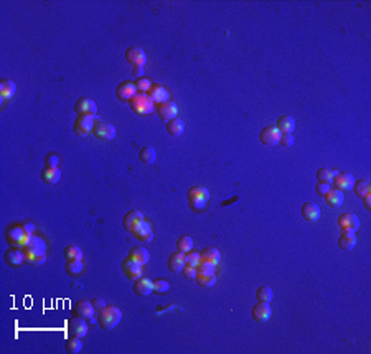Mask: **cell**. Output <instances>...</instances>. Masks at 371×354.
<instances>
[{"instance_id": "1", "label": "cell", "mask_w": 371, "mask_h": 354, "mask_svg": "<svg viewBox=\"0 0 371 354\" xmlns=\"http://www.w3.org/2000/svg\"><path fill=\"white\" fill-rule=\"evenodd\" d=\"M33 233L32 224H22V226H12L5 231V239L10 244V247H18L23 249L25 245L30 242Z\"/></svg>"}, {"instance_id": "2", "label": "cell", "mask_w": 371, "mask_h": 354, "mask_svg": "<svg viewBox=\"0 0 371 354\" xmlns=\"http://www.w3.org/2000/svg\"><path fill=\"white\" fill-rule=\"evenodd\" d=\"M23 254H25V262L33 264V265L45 264V260H46V245L43 242V239L37 237V236H32L30 242L23 247Z\"/></svg>"}, {"instance_id": "3", "label": "cell", "mask_w": 371, "mask_h": 354, "mask_svg": "<svg viewBox=\"0 0 371 354\" xmlns=\"http://www.w3.org/2000/svg\"><path fill=\"white\" fill-rule=\"evenodd\" d=\"M121 320H122V311L114 305L104 306L101 311H97V323H99V326L106 331L114 330L121 323Z\"/></svg>"}, {"instance_id": "4", "label": "cell", "mask_w": 371, "mask_h": 354, "mask_svg": "<svg viewBox=\"0 0 371 354\" xmlns=\"http://www.w3.org/2000/svg\"><path fill=\"white\" fill-rule=\"evenodd\" d=\"M129 106H131V109L136 112L137 116H150L152 112L155 111V104H153V101L148 97V94H146V92H137V94L129 101Z\"/></svg>"}, {"instance_id": "5", "label": "cell", "mask_w": 371, "mask_h": 354, "mask_svg": "<svg viewBox=\"0 0 371 354\" xmlns=\"http://www.w3.org/2000/svg\"><path fill=\"white\" fill-rule=\"evenodd\" d=\"M187 198L190 203V208L193 211H202L206 208L210 199V191L205 186H193L187 191Z\"/></svg>"}, {"instance_id": "6", "label": "cell", "mask_w": 371, "mask_h": 354, "mask_svg": "<svg viewBox=\"0 0 371 354\" xmlns=\"http://www.w3.org/2000/svg\"><path fill=\"white\" fill-rule=\"evenodd\" d=\"M215 267L211 264H200L197 267V284L203 289H213L216 284V274H215Z\"/></svg>"}, {"instance_id": "7", "label": "cell", "mask_w": 371, "mask_h": 354, "mask_svg": "<svg viewBox=\"0 0 371 354\" xmlns=\"http://www.w3.org/2000/svg\"><path fill=\"white\" fill-rule=\"evenodd\" d=\"M74 112L78 114V117H96L97 116V106L92 99L81 97V99L76 101Z\"/></svg>"}, {"instance_id": "8", "label": "cell", "mask_w": 371, "mask_h": 354, "mask_svg": "<svg viewBox=\"0 0 371 354\" xmlns=\"http://www.w3.org/2000/svg\"><path fill=\"white\" fill-rule=\"evenodd\" d=\"M338 226L342 231H350V233H357L362 226V221L357 214L353 213H343L338 216Z\"/></svg>"}, {"instance_id": "9", "label": "cell", "mask_w": 371, "mask_h": 354, "mask_svg": "<svg viewBox=\"0 0 371 354\" xmlns=\"http://www.w3.org/2000/svg\"><path fill=\"white\" fill-rule=\"evenodd\" d=\"M126 59L129 64L134 66H146L147 63V55L141 46H131L126 50Z\"/></svg>"}, {"instance_id": "10", "label": "cell", "mask_w": 371, "mask_h": 354, "mask_svg": "<svg viewBox=\"0 0 371 354\" xmlns=\"http://www.w3.org/2000/svg\"><path fill=\"white\" fill-rule=\"evenodd\" d=\"M155 112L163 122H168V120H172V119L177 117L178 107H177V104H175L173 101H167V102H163V104H157L155 106Z\"/></svg>"}, {"instance_id": "11", "label": "cell", "mask_w": 371, "mask_h": 354, "mask_svg": "<svg viewBox=\"0 0 371 354\" xmlns=\"http://www.w3.org/2000/svg\"><path fill=\"white\" fill-rule=\"evenodd\" d=\"M251 316H252V320H254L256 323H267L271 320V316H272V310H271L269 303L259 301L257 305H254V306H252V310H251Z\"/></svg>"}, {"instance_id": "12", "label": "cell", "mask_w": 371, "mask_h": 354, "mask_svg": "<svg viewBox=\"0 0 371 354\" xmlns=\"http://www.w3.org/2000/svg\"><path fill=\"white\" fill-rule=\"evenodd\" d=\"M73 311H74L76 316L82 318V320H86L87 323L94 321V313H96V310H94V306H92L91 301H86V300L78 301V303L74 305Z\"/></svg>"}, {"instance_id": "13", "label": "cell", "mask_w": 371, "mask_h": 354, "mask_svg": "<svg viewBox=\"0 0 371 354\" xmlns=\"http://www.w3.org/2000/svg\"><path fill=\"white\" fill-rule=\"evenodd\" d=\"M281 130L277 129V127H266V129H262L259 133V140L262 145H267V147H274L279 143L281 140Z\"/></svg>"}, {"instance_id": "14", "label": "cell", "mask_w": 371, "mask_h": 354, "mask_svg": "<svg viewBox=\"0 0 371 354\" xmlns=\"http://www.w3.org/2000/svg\"><path fill=\"white\" fill-rule=\"evenodd\" d=\"M355 177L352 175V173H345V172H342V173H337V175L333 177V184H335V188L337 189H340V191H352L353 189V184H355Z\"/></svg>"}, {"instance_id": "15", "label": "cell", "mask_w": 371, "mask_h": 354, "mask_svg": "<svg viewBox=\"0 0 371 354\" xmlns=\"http://www.w3.org/2000/svg\"><path fill=\"white\" fill-rule=\"evenodd\" d=\"M92 133L99 140H112L116 137V127L112 124H106V122H96Z\"/></svg>"}, {"instance_id": "16", "label": "cell", "mask_w": 371, "mask_h": 354, "mask_svg": "<svg viewBox=\"0 0 371 354\" xmlns=\"http://www.w3.org/2000/svg\"><path fill=\"white\" fill-rule=\"evenodd\" d=\"M96 122H94V117H78L74 122V133L79 137H86L89 135V133L92 132V129H94Z\"/></svg>"}, {"instance_id": "17", "label": "cell", "mask_w": 371, "mask_h": 354, "mask_svg": "<svg viewBox=\"0 0 371 354\" xmlns=\"http://www.w3.org/2000/svg\"><path fill=\"white\" fill-rule=\"evenodd\" d=\"M68 333L70 336H76V338H82L87 335V321L82 320L79 316H74L68 320Z\"/></svg>"}, {"instance_id": "18", "label": "cell", "mask_w": 371, "mask_h": 354, "mask_svg": "<svg viewBox=\"0 0 371 354\" xmlns=\"http://www.w3.org/2000/svg\"><path fill=\"white\" fill-rule=\"evenodd\" d=\"M136 94H137V88H136V83H134V81H122L121 84H117V88H116L117 99L129 102Z\"/></svg>"}, {"instance_id": "19", "label": "cell", "mask_w": 371, "mask_h": 354, "mask_svg": "<svg viewBox=\"0 0 371 354\" xmlns=\"http://www.w3.org/2000/svg\"><path fill=\"white\" fill-rule=\"evenodd\" d=\"M144 223V214L141 211H129L126 216H124L122 219V226L124 229L127 231V233H134L139 226H141Z\"/></svg>"}, {"instance_id": "20", "label": "cell", "mask_w": 371, "mask_h": 354, "mask_svg": "<svg viewBox=\"0 0 371 354\" xmlns=\"http://www.w3.org/2000/svg\"><path fill=\"white\" fill-rule=\"evenodd\" d=\"M147 94L153 101V104H163V102L170 101V94H168V91L165 89V86L157 84V83H152Z\"/></svg>"}, {"instance_id": "21", "label": "cell", "mask_w": 371, "mask_h": 354, "mask_svg": "<svg viewBox=\"0 0 371 354\" xmlns=\"http://www.w3.org/2000/svg\"><path fill=\"white\" fill-rule=\"evenodd\" d=\"M122 270H124V274H126L127 279L132 280V282L142 277V265L134 262V260H131L129 257L122 260Z\"/></svg>"}, {"instance_id": "22", "label": "cell", "mask_w": 371, "mask_h": 354, "mask_svg": "<svg viewBox=\"0 0 371 354\" xmlns=\"http://www.w3.org/2000/svg\"><path fill=\"white\" fill-rule=\"evenodd\" d=\"M3 260L7 262V265L10 267H18L25 262V254H23V249H18V247H10L7 252L3 254Z\"/></svg>"}, {"instance_id": "23", "label": "cell", "mask_w": 371, "mask_h": 354, "mask_svg": "<svg viewBox=\"0 0 371 354\" xmlns=\"http://www.w3.org/2000/svg\"><path fill=\"white\" fill-rule=\"evenodd\" d=\"M153 292V284L152 280L148 279H144V277H141V279L134 280V294H136L137 296H148Z\"/></svg>"}, {"instance_id": "24", "label": "cell", "mask_w": 371, "mask_h": 354, "mask_svg": "<svg viewBox=\"0 0 371 354\" xmlns=\"http://www.w3.org/2000/svg\"><path fill=\"white\" fill-rule=\"evenodd\" d=\"M200 260H202V264L218 265L221 262V254L216 247H206L200 252Z\"/></svg>"}, {"instance_id": "25", "label": "cell", "mask_w": 371, "mask_h": 354, "mask_svg": "<svg viewBox=\"0 0 371 354\" xmlns=\"http://www.w3.org/2000/svg\"><path fill=\"white\" fill-rule=\"evenodd\" d=\"M323 198H325V203L330 208H340L345 203V193L337 188H330L328 193Z\"/></svg>"}, {"instance_id": "26", "label": "cell", "mask_w": 371, "mask_h": 354, "mask_svg": "<svg viewBox=\"0 0 371 354\" xmlns=\"http://www.w3.org/2000/svg\"><path fill=\"white\" fill-rule=\"evenodd\" d=\"M320 208L317 206L315 203H303L302 204V216L305 221H310V223H315L320 219Z\"/></svg>"}, {"instance_id": "27", "label": "cell", "mask_w": 371, "mask_h": 354, "mask_svg": "<svg viewBox=\"0 0 371 354\" xmlns=\"http://www.w3.org/2000/svg\"><path fill=\"white\" fill-rule=\"evenodd\" d=\"M168 269L172 272H182L183 267L187 265V254L183 252H173L172 255L168 257Z\"/></svg>"}, {"instance_id": "28", "label": "cell", "mask_w": 371, "mask_h": 354, "mask_svg": "<svg viewBox=\"0 0 371 354\" xmlns=\"http://www.w3.org/2000/svg\"><path fill=\"white\" fill-rule=\"evenodd\" d=\"M129 259L141 265H146L148 262V259H150V254H148V250L146 247H142V245H136V247H132L131 252H129Z\"/></svg>"}, {"instance_id": "29", "label": "cell", "mask_w": 371, "mask_h": 354, "mask_svg": "<svg viewBox=\"0 0 371 354\" xmlns=\"http://www.w3.org/2000/svg\"><path fill=\"white\" fill-rule=\"evenodd\" d=\"M355 245H357V234L350 233V231H343L342 236L338 237V247L347 252V250L355 249Z\"/></svg>"}, {"instance_id": "30", "label": "cell", "mask_w": 371, "mask_h": 354, "mask_svg": "<svg viewBox=\"0 0 371 354\" xmlns=\"http://www.w3.org/2000/svg\"><path fill=\"white\" fill-rule=\"evenodd\" d=\"M41 179L46 184H56L61 179V172L58 167H45L41 170Z\"/></svg>"}, {"instance_id": "31", "label": "cell", "mask_w": 371, "mask_h": 354, "mask_svg": "<svg viewBox=\"0 0 371 354\" xmlns=\"http://www.w3.org/2000/svg\"><path fill=\"white\" fill-rule=\"evenodd\" d=\"M132 234H134V237H136L137 240H141V242H150V240L153 239V231L150 228V224H147L146 221L139 226Z\"/></svg>"}, {"instance_id": "32", "label": "cell", "mask_w": 371, "mask_h": 354, "mask_svg": "<svg viewBox=\"0 0 371 354\" xmlns=\"http://www.w3.org/2000/svg\"><path fill=\"white\" fill-rule=\"evenodd\" d=\"M17 92V84L10 79H2L0 81V97L2 101H8L12 99V96Z\"/></svg>"}, {"instance_id": "33", "label": "cell", "mask_w": 371, "mask_h": 354, "mask_svg": "<svg viewBox=\"0 0 371 354\" xmlns=\"http://www.w3.org/2000/svg\"><path fill=\"white\" fill-rule=\"evenodd\" d=\"M277 129L281 130V133H292L296 129V120L291 116H281L277 119Z\"/></svg>"}, {"instance_id": "34", "label": "cell", "mask_w": 371, "mask_h": 354, "mask_svg": "<svg viewBox=\"0 0 371 354\" xmlns=\"http://www.w3.org/2000/svg\"><path fill=\"white\" fill-rule=\"evenodd\" d=\"M167 132L170 133V135L173 137H180L182 133L185 132V124L182 119H178V117H175V119L168 120L167 122Z\"/></svg>"}, {"instance_id": "35", "label": "cell", "mask_w": 371, "mask_h": 354, "mask_svg": "<svg viewBox=\"0 0 371 354\" xmlns=\"http://www.w3.org/2000/svg\"><path fill=\"white\" fill-rule=\"evenodd\" d=\"M139 158H141V162H142V163H146V165H152V163L155 162V158H157L155 148H153V147H148V145L142 147V148H141V152H139Z\"/></svg>"}, {"instance_id": "36", "label": "cell", "mask_w": 371, "mask_h": 354, "mask_svg": "<svg viewBox=\"0 0 371 354\" xmlns=\"http://www.w3.org/2000/svg\"><path fill=\"white\" fill-rule=\"evenodd\" d=\"M353 191L358 198H363L371 193V184L368 179H358V181H355L353 184Z\"/></svg>"}, {"instance_id": "37", "label": "cell", "mask_w": 371, "mask_h": 354, "mask_svg": "<svg viewBox=\"0 0 371 354\" xmlns=\"http://www.w3.org/2000/svg\"><path fill=\"white\" fill-rule=\"evenodd\" d=\"M82 269H84V265H82V260H68L65 265V270L66 274L71 275V277H78L82 274Z\"/></svg>"}, {"instance_id": "38", "label": "cell", "mask_w": 371, "mask_h": 354, "mask_svg": "<svg viewBox=\"0 0 371 354\" xmlns=\"http://www.w3.org/2000/svg\"><path fill=\"white\" fill-rule=\"evenodd\" d=\"M256 298L259 301H264V303H271V300L274 298V292L269 285H262L256 292Z\"/></svg>"}, {"instance_id": "39", "label": "cell", "mask_w": 371, "mask_h": 354, "mask_svg": "<svg viewBox=\"0 0 371 354\" xmlns=\"http://www.w3.org/2000/svg\"><path fill=\"white\" fill-rule=\"evenodd\" d=\"M63 255L66 259V262H68V260H82V250L78 245H68V247L63 250Z\"/></svg>"}, {"instance_id": "40", "label": "cell", "mask_w": 371, "mask_h": 354, "mask_svg": "<svg viewBox=\"0 0 371 354\" xmlns=\"http://www.w3.org/2000/svg\"><path fill=\"white\" fill-rule=\"evenodd\" d=\"M82 351V343H81V338H76V336H71L70 340H66V353L70 354H78Z\"/></svg>"}, {"instance_id": "41", "label": "cell", "mask_w": 371, "mask_h": 354, "mask_svg": "<svg viewBox=\"0 0 371 354\" xmlns=\"http://www.w3.org/2000/svg\"><path fill=\"white\" fill-rule=\"evenodd\" d=\"M177 249H178V252L188 254L190 250L193 249V239L190 237V236H182V237L177 240Z\"/></svg>"}, {"instance_id": "42", "label": "cell", "mask_w": 371, "mask_h": 354, "mask_svg": "<svg viewBox=\"0 0 371 354\" xmlns=\"http://www.w3.org/2000/svg\"><path fill=\"white\" fill-rule=\"evenodd\" d=\"M333 177L335 175L330 168H320V170L317 172L318 183H325V184H330V186H332V183H333Z\"/></svg>"}, {"instance_id": "43", "label": "cell", "mask_w": 371, "mask_h": 354, "mask_svg": "<svg viewBox=\"0 0 371 354\" xmlns=\"http://www.w3.org/2000/svg\"><path fill=\"white\" fill-rule=\"evenodd\" d=\"M152 284H153V292H157V294H167L170 290V282L167 279L152 280Z\"/></svg>"}, {"instance_id": "44", "label": "cell", "mask_w": 371, "mask_h": 354, "mask_svg": "<svg viewBox=\"0 0 371 354\" xmlns=\"http://www.w3.org/2000/svg\"><path fill=\"white\" fill-rule=\"evenodd\" d=\"M134 83H136L137 92H146V94H147L148 89H150V86H152V83L147 78H139V79L134 81Z\"/></svg>"}, {"instance_id": "45", "label": "cell", "mask_w": 371, "mask_h": 354, "mask_svg": "<svg viewBox=\"0 0 371 354\" xmlns=\"http://www.w3.org/2000/svg\"><path fill=\"white\" fill-rule=\"evenodd\" d=\"M202 264V260H200V252H190L187 254V265H192V267H198Z\"/></svg>"}, {"instance_id": "46", "label": "cell", "mask_w": 371, "mask_h": 354, "mask_svg": "<svg viewBox=\"0 0 371 354\" xmlns=\"http://www.w3.org/2000/svg\"><path fill=\"white\" fill-rule=\"evenodd\" d=\"M294 142H296V138H294L292 133H282V135H281V140H279L281 145H282V147H286V148L292 147V145H294Z\"/></svg>"}, {"instance_id": "47", "label": "cell", "mask_w": 371, "mask_h": 354, "mask_svg": "<svg viewBox=\"0 0 371 354\" xmlns=\"http://www.w3.org/2000/svg\"><path fill=\"white\" fill-rule=\"evenodd\" d=\"M182 272H183L185 279H188V280H195V277H197V267H192V265H185Z\"/></svg>"}, {"instance_id": "48", "label": "cell", "mask_w": 371, "mask_h": 354, "mask_svg": "<svg viewBox=\"0 0 371 354\" xmlns=\"http://www.w3.org/2000/svg\"><path fill=\"white\" fill-rule=\"evenodd\" d=\"M58 155H55V153H48V155L45 157V165L46 167H58Z\"/></svg>"}, {"instance_id": "49", "label": "cell", "mask_w": 371, "mask_h": 354, "mask_svg": "<svg viewBox=\"0 0 371 354\" xmlns=\"http://www.w3.org/2000/svg\"><path fill=\"white\" fill-rule=\"evenodd\" d=\"M92 306H94V310H96V313L97 311H101L104 306H107V303H106V300L104 298H101V296H96V298H92Z\"/></svg>"}, {"instance_id": "50", "label": "cell", "mask_w": 371, "mask_h": 354, "mask_svg": "<svg viewBox=\"0 0 371 354\" xmlns=\"http://www.w3.org/2000/svg\"><path fill=\"white\" fill-rule=\"evenodd\" d=\"M332 188L330 184H325V183H317V186H315V191H317V194H320V196H325V194L328 193V189Z\"/></svg>"}, {"instance_id": "51", "label": "cell", "mask_w": 371, "mask_h": 354, "mask_svg": "<svg viewBox=\"0 0 371 354\" xmlns=\"http://www.w3.org/2000/svg\"><path fill=\"white\" fill-rule=\"evenodd\" d=\"M132 74H134V78H142V74H144V66H134L132 68Z\"/></svg>"}, {"instance_id": "52", "label": "cell", "mask_w": 371, "mask_h": 354, "mask_svg": "<svg viewBox=\"0 0 371 354\" xmlns=\"http://www.w3.org/2000/svg\"><path fill=\"white\" fill-rule=\"evenodd\" d=\"M363 206L367 211H371V193L367 194V196H363Z\"/></svg>"}]
</instances>
